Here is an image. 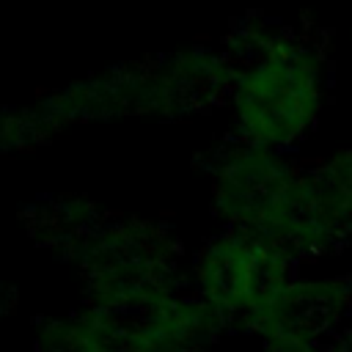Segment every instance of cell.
<instances>
[{"label":"cell","instance_id":"obj_1","mask_svg":"<svg viewBox=\"0 0 352 352\" xmlns=\"http://www.w3.org/2000/svg\"><path fill=\"white\" fill-rule=\"evenodd\" d=\"M322 104L319 58L286 38L261 44V55L234 88L239 132L256 148H283L300 140Z\"/></svg>","mask_w":352,"mask_h":352},{"label":"cell","instance_id":"obj_2","mask_svg":"<svg viewBox=\"0 0 352 352\" xmlns=\"http://www.w3.org/2000/svg\"><path fill=\"white\" fill-rule=\"evenodd\" d=\"M261 239H223L201 264V283L220 308H253L261 300H275L280 283L275 264L278 250L258 245Z\"/></svg>","mask_w":352,"mask_h":352}]
</instances>
